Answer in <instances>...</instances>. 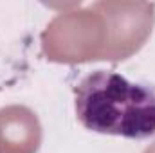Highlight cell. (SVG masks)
<instances>
[{"label": "cell", "instance_id": "obj_1", "mask_svg": "<svg viewBox=\"0 0 155 153\" xmlns=\"http://www.w3.org/2000/svg\"><path fill=\"white\" fill-rule=\"evenodd\" d=\"M78 121L94 133L124 139L155 135V90L114 70H94L74 86Z\"/></svg>", "mask_w": 155, "mask_h": 153}]
</instances>
